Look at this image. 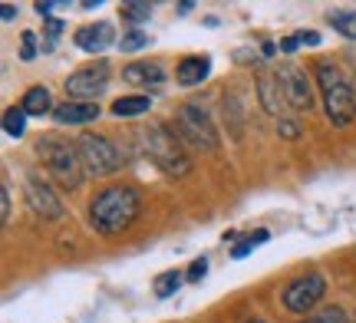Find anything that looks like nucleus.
I'll return each instance as SVG.
<instances>
[{"label": "nucleus", "mask_w": 356, "mask_h": 323, "mask_svg": "<svg viewBox=\"0 0 356 323\" xmlns=\"http://www.w3.org/2000/svg\"><path fill=\"white\" fill-rule=\"evenodd\" d=\"M142 211V198L132 185H113L92 198L89 205V224L92 231L102 238H115L126 228H132V221L139 218Z\"/></svg>", "instance_id": "nucleus-1"}, {"label": "nucleus", "mask_w": 356, "mask_h": 323, "mask_svg": "<svg viewBox=\"0 0 356 323\" xmlns=\"http://www.w3.org/2000/svg\"><path fill=\"white\" fill-rule=\"evenodd\" d=\"M314 73H317L320 96H323V106H327V119H330L337 129H346L356 119V92L350 86V79L330 60H320Z\"/></svg>", "instance_id": "nucleus-2"}, {"label": "nucleus", "mask_w": 356, "mask_h": 323, "mask_svg": "<svg viewBox=\"0 0 356 323\" xmlns=\"http://www.w3.org/2000/svg\"><path fill=\"white\" fill-rule=\"evenodd\" d=\"M37 152H40V158L47 162V168H50V175L56 179V185H60L63 192H76L79 181H83V172H86L76 145L60 139V135H40Z\"/></svg>", "instance_id": "nucleus-3"}, {"label": "nucleus", "mask_w": 356, "mask_h": 323, "mask_svg": "<svg viewBox=\"0 0 356 323\" xmlns=\"http://www.w3.org/2000/svg\"><path fill=\"white\" fill-rule=\"evenodd\" d=\"M142 152L152 158L165 175H172V179H181V175L191 172V158L185 156L175 129H168V126H149V129H142Z\"/></svg>", "instance_id": "nucleus-4"}, {"label": "nucleus", "mask_w": 356, "mask_h": 323, "mask_svg": "<svg viewBox=\"0 0 356 323\" xmlns=\"http://www.w3.org/2000/svg\"><path fill=\"white\" fill-rule=\"evenodd\" d=\"M175 135L181 139V145L188 149H198V152H215L218 149V132L215 122L208 119L204 109L198 106H181L175 113Z\"/></svg>", "instance_id": "nucleus-5"}, {"label": "nucleus", "mask_w": 356, "mask_h": 323, "mask_svg": "<svg viewBox=\"0 0 356 323\" xmlns=\"http://www.w3.org/2000/svg\"><path fill=\"white\" fill-rule=\"evenodd\" d=\"M79 158H83V168L96 179H106L119 168V149H115L106 135H96V132H83L79 135Z\"/></svg>", "instance_id": "nucleus-6"}, {"label": "nucleus", "mask_w": 356, "mask_h": 323, "mask_svg": "<svg viewBox=\"0 0 356 323\" xmlns=\"http://www.w3.org/2000/svg\"><path fill=\"white\" fill-rule=\"evenodd\" d=\"M106 86H109V63L106 60H96L92 66H83L79 73L66 76V92L76 103H96L106 92Z\"/></svg>", "instance_id": "nucleus-7"}, {"label": "nucleus", "mask_w": 356, "mask_h": 323, "mask_svg": "<svg viewBox=\"0 0 356 323\" xmlns=\"http://www.w3.org/2000/svg\"><path fill=\"white\" fill-rule=\"evenodd\" d=\"M327 294V281L320 274H304V277H293L287 290H284V307L291 313H307L314 310Z\"/></svg>", "instance_id": "nucleus-8"}, {"label": "nucleus", "mask_w": 356, "mask_h": 323, "mask_svg": "<svg viewBox=\"0 0 356 323\" xmlns=\"http://www.w3.org/2000/svg\"><path fill=\"white\" fill-rule=\"evenodd\" d=\"M277 79H280V90H284V99L291 109L297 113H310L314 109V90H310V79L300 66L284 63L277 66Z\"/></svg>", "instance_id": "nucleus-9"}, {"label": "nucleus", "mask_w": 356, "mask_h": 323, "mask_svg": "<svg viewBox=\"0 0 356 323\" xmlns=\"http://www.w3.org/2000/svg\"><path fill=\"white\" fill-rule=\"evenodd\" d=\"M26 201H30V208L37 211L40 218H47V221H56L63 215V205H60V198L53 194L50 181L43 179V175H37V172L26 175Z\"/></svg>", "instance_id": "nucleus-10"}, {"label": "nucleus", "mask_w": 356, "mask_h": 323, "mask_svg": "<svg viewBox=\"0 0 356 323\" xmlns=\"http://www.w3.org/2000/svg\"><path fill=\"white\" fill-rule=\"evenodd\" d=\"M73 40H76V47L83 53H102V50H109V47H113L115 30H113V24L99 20V24L79 26L76 33H73Z\"/></svg>", "instance_id": "nucleus-11"}, {"label": "nucleus", "mask_w": 356, "mask_h": 323, "mask_svg": "<svg viewBox=\"0 0 356 323\" xmlns=\"http://www.w3.org/2000/svg\"><path fill=\"white\" fill-rule=\"evenodd\" d=\"M53 119L60 126H86L92 119H99V103H76V99H66L53 109Z\"/></svg>", "instance_id": "nucleus-12"}, {"label": "nucleus", "mask_w": 356, "mask_h": 323, "mask_svg": "<svg viewBox=\"0 0 356 323\" xmlns=\"http://www.w3.org/2000/svg\"><path fill=\"white\" fill-rule=\"evenodd\" d=\"M122 79L132 86H159V83H165V69L162 63H129L122 69Z\"/></svg>", "instance_id": "nucleus-13"}, {"label": "nucleus", "mask_w": 356, "mask_h": 323, "mask_svg": "<svg viewBox=\"0 0 356 323\" xmlns=\"http://www.w3.org/2000/svg\"><path fill=\"white\" fill-rule=\"evenodd\" d=\"M208 73H211V60L208 56H185L175 69V79L181 86H198L202 79H208Z\"/></svg>", "instance_id": "nucleus-14"}, {"label": "nucleus", "mask_w": 356, "mask_h": 323, "mask_svg": "<svg viewBox=\"0 0 356 323\" xmlns=\"http://www.w3.org/2000/svg\"><path fill=\"white\" fill-rule=\"evenodd\" d=\"M20 109H24L26 116H47V113H53L56 106H53V96L47 86H33V90H26Z\"/></svg>", "instance_id": "nucleus-15"}, {"label": "nucleus", "mask_w": 356, "mask_h": 323, "mask_svg": "<svg viewBox=\"0 0 356 323\" xmlns=\"http://www.w3.org/2000/svg\"><path fill=\"white\" fill-rule=\"evenodd\" d=\"M280 79L277 76H261L257 79V96H261V106H264L267 113H270V116H277L280 113Z\"/></svg>", "instance_id": "nucleus-16"}, {"label": "nucleus", "mask_w": 356, "mask_h": 323, "mask_svg": "<svg viewBox=\"0 0 356 323\" xmlns=\"http://www.w3.org/2000/svg\"><path fill=\"white\" fill-rule=\"evenodd\" d=\"M152 109V96H122L113 103V113L122 119H132V116H142Z\"/></svg>", "instance_id": "nucleus-17"}, {"label": "nucleus", "mask_w": 356, "mask_h": 323, "mask_svg": "<svg viewBox=\"0 0 356 323\" xmlns=\"http://www.w3.org/2000/svg\"><path fill=\"white\" fill-rule=\"evenodd\" d=\"M327 24L343 33L346 40H356V10H330L327 13Z\"/></svg>", "instance_id": "nucleus-18"}, {"label": "nucleus", "mask_w": 356, "mask_h": 323, "mask_svg": "<svg viewBox=\"0 0 356 323\" xmlns=\"http://www.w3.org/2000/svg\"><path fill=\"white\" fill-rule=\"evenodd\" d=\"M26 113L24 109H17V106H13V109H7V113H3V132H7V135H13V139H20V135H24V129H26Z\"/></svg>", "instance_id": "nucleus-19"}, {"label": "nucleus", "mask_w": 356, "mask_h": 323, "mask_svg": "<svg viewBox=\"0 0 356 323\" xmlns=\"http://www.w3.org/2000/svg\"><path fill=\"white\" fill-rule=\"evenodd\" d=\"M178 287H181V274L178 271H165V274H159V281H155V297H172Z\"/></svg>", "instance_id": "nucleus-20"}, {"label": "nucleus", "mask_w": 356, "mask_h": 323, "mask_svg": "<svg viewBox=\"0 0 356 323\" xmlns=\"http://www.w3.org/2000/svg\"><path fill=\"white\" fill-rule=\"evenodd\" d=\"M122 17H126L129 24H142V20H149L152 17V3H139V0H129V3H122Z\"/></svg>", "instance_id": "nucleus-21"}, {"label": "nucleus", "mask_w": 356, "mask_h": 323, "mask_svg": "<svg viewBox=\"0 0 356 323\" xmlns=\"http://www.w3.org/2000/svg\"><path fill=\"white\" fill-rule=\"evenodd\" d=\"M267 241V231H257V234H248V238H244V241H238V245H234V251H231V258H248V254H251V251H254V245H264Z\"/></svg>", "instance_id": "nucleus-22"}, {"label": "nucleus", "mask_w": 356, "mask_h": 323, "mask_svg": "<svg viewBox=\"0 0 356 323\" xmlns=\"http://www.w3.org/2000/svg\"><path fill=\"white\" fill-rule=\"evenodd\" d=\"M142 47H149V37H145L142 30H129L126 37L119 40V50L122 53H136V50H142Z\"/></svg>", "instance_id": "nucleus-23"}, {"label": "nucleus", "mask_w": 356, "mask_h": 323, "mask_svg": "<svg viewBox=\"0 0 356 323\" xmlns=\"http://www.w3.org/2000/svg\"><path fill=\"white\" fill-rule=\"evenodd\" d=\"M314 323H350V320H346V313L340 310V307H327V310L317 313V320Z\"/></svg>", "instance_id": "nucleus-24"}, {"label": "nucleus", "mask_w": 356, "mask_h": 323, "mask_svg": "<svg viewBox=\"0 0 356 323\" xmlns=\"http://www.w3.org/2000/svg\"><path fill=\"white\" fill-rule=\"evenodd\" d=\"M20 40H24V43H20V56H24V60H33V56H37V33L26 30Z\"/></svg>", "instance_id": "nucleus-25"}, {"label": "nucleus", "mask_w": 356, "mask_h": 323, "mask_svg": "<svg viewBox=\"0 0 356 323\" xmlns=\"http://www.w3.org/2000/svg\"><path fill=\"white\" fill-rule=\"evenodd\" d=\"M204 274H208V260H204V258H195V260H191V267H188V274H185V277H188L191 284H198Z\"/></svg>", "instance_id": "nucleus-26"}, {"label": "nucleus", "mask_w": 356, "mask_h": 323, "mask_svg": "<svg viewBox=\"0 0 356 323\" xmlns=\"http://www.w3.org/2000/svg\"><path fill=\"white\" fill-rule=\"evenodd\" d=\"M293 37H297V43H300V47H317V43H320L317 30H300V33H293Z\"/></svg>", "instance_id": "nucleus-27"}, {"label": "nucleus", "mask_w": 356, "mask_h": 323, "mask_svg": "<svg viewBox=\"0 0 356 323\" xmlns=\"http://www.w3.org/2000/svg\"><path fill=\"white\" fill-rule=\"evenodd\" d=\"M0 194H3V201H0L3 205V224H10V188H7V181L0 185Z\"/></svg>", "instance_id": "nucleus-28"}, {"label": "nucleus", "mask_w": 356, "mask_h": 323, "mask_svg": "<svg viewBox=\"0 0 356 323\" xmlns=\"http://www.w3.org/2000/svg\"><path fill=\"white\" fill-rule=\"evenodd\" d=\"M277 132L284 135V139H297V126H293V122H284V119H280Z\"/></svg>", "instance_id": "nucleus-29"}, {"label": "nucleus", "mask_w": 356, "mask_h": 323, "mask_svg": "<svg viewBox=\"0 0 356 323\" xmlns=\"http://www.w3.org/2000/svg\"><path fill=\"white\" fill-rule=\"evenodd\" d=\"M60 33H63V24H60V20H47V37L56 40Z\"/></svg>", "instance_id": "nucleus-30"}, {"label": "nucleus", "mask_w": 356, "mask_h": 323, "mask_svg": "<svg viewBox=\"0 0 356 323\" xmlns=\"http://www.w3.org/2000/svg\"><path fill=\"white\" fill-rule=\"evenodd\" d=\"M297 47H300V43H297V37L280 40V50H284V53H293V50H297Z\"/></svg>", "instance_id": "nucleus-31"}, {"label": "nucleus", "mask_w": 356, "mask_h": 323, "mask_svg": "<svg viewBox=\"0 0 356 323\" xmlns=\"http://www.w3.org/2000/svg\"><path fill=\"white\" fill-rule=\"evenodd\" d=\"M0 17H3V20H13V17H17V7H13V3H3V7H0Z\"/></svg>", "instance_id": "nucleus-32"}, {"label": "nucleus", "mask_w": 356, "mask_h": 323, "mask_svg": "<svg viewBox=\"0 0 356 323\" xmlns=\"http://www.w3.org/2000/svg\"><path fill=\"white\" fill-rule=\"evenodd\" d=\"M248 323H264V320H248Z\"/></svg>", "instance_id": "nucleus-33"}, {"label": "nucleus", "mask_w": 356, "mask_h": 323, "mask_svg": "<svg viewBox=\"0 0 356 323\" xmlns=\"http://www.w3.org/2000/svg\"><path fill=\"white\" fill-rule=\"evenodd\" d=\"M300 323H314V320H300Z\"/></svg>", "instance_id": "nucleus-34"}]
</instances>
